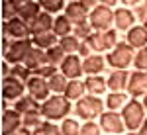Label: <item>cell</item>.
Masks as SVG:
<instances>
[{"label": "cell", "instance_id": "obj_1", "mask_svg": "<svg viewBox=\"0 0 147 135\" xmlns=\"http://www.w3.org/2000/svg\"><path fill=\"white\" fill-rule=\"evenodd\" d=\"M71 112H75V104L65 94H51L45 102H41V116L47 122L61 124L65 118L71 116Z\"/></svg>", "mask_w": 147, "mask_h": 135}, {"label": "cell", "instance_id": "obj_2", "mask_svg": "<svg viewBox=\"0 0 147 135\" xmlns=\"http://www.w3.org/2000/svg\"><path fill=\"white\" fill-rule=\"evenodd\" d=\"M104 112H106V102L102 100V96L86 94L84 98L75 102V112L73 114L80 122H96Z\"/></svg>", "mask_w": 147, "mask_h": 135}, {"label": "cell", "instance_id": "obj_3", "mask_svg": "<svg viewBox=\"0 0 147 135\" xmlns=\"http://www.w3.org/2000/svg\"><path fill=\"white\" fill-rule=\"evenodd\" d=\"M122 118H124L127 131H139L143 122L147 120V110L143 106V102L137 100V98H131L125 104V108L122 110Z\"/></svg>", "mask_w": 147, "mask_h": 135}, {"label": "cell", "instance_id": "obj_4", "mask_svg": "<svg viewBox=\"0 0 147 135\" xmlns=\"http://www.w3.org/2000/svg\"><path fill=\"white\" fill-rule=\"evenodd\" d=\"M134 59H136V49L125 41H120L112 51L106 53V61L110 69H129L134 67Z\"/></svg>", "mask_w": 147, "mask_h": 135}, {"label": "cell", "instance_id": "obj_5", "mask_svg": "<svg viewBox=\"0 0 147 135\" xmlns=\"http://www.w3.org/2000/svg\"><path fill=\"white\" fill-rule=\"evenodd\" d=\"M34 47L35 45L32 37H28V39H10L8 49H6V53H2V57L10 65H20V63H26V59L32 53Z\"/></svg>", "mask_w": 147, "mask_h": 135}, {"label": "cell", "instance_id": "obj_6", "mask_svg": "<svg viewBox=\"0 0 147 135\" xmlns=\"http://www.w3.org/2000/svg\"><path fill=\"white\" fill-rule=\"evenodd\" d=\"M88 22H90L92 30L94 32H108L114 28V8H108V6H96L90 10V16H88Z\"/></svg>", "mask_w": 147, "mask_h": 135}, {"label": "cell", "instance_id": "obj_7", "mask_svg": "<svg viewBox=\"0 0 147 135\" xmlns=\"http://www.w3.org/2000/svg\"><path fill=\"white\" fill-rule=\"evenodd\" d=\"M98 124H100L104 133H110V135H124L127 131V127L124 124V118H122V112L106 110L98 118Z\"/></svg>", "mask_w": 147, "mask_h": 135}, {"label": "cell", "instance_id": "obj_8", "mask_svg": "<svg viewBox=\"0 0 147 135\" xmlns=\"http://www.w3.org/2000/svg\"><path fill=\"white\" fill-rule=\"evenodd\" d=\"M26 92H28L26 82H22L20 79H16L12 75L2 79V98H4V102H12L14 104L16 100H20Z\"/></svg>", "mask_w": 147, "mask_h": 135}, {"label": "cell", "instance_id": "obj_9", "mask_svg": "<svg viewBox=\"0 0 147 135\" xmlns=\"http://www.w3.org/2000/svg\"><path fill=\"white\" fill-rule=\"evenodd\" d=\"M2 30H4V37H10V39H28V37H32L30 24L24 22L20 16L4 22L2 24Z\"/></svg>", "mask_w": 147, "mask_h": 135}, {"label": "cell", "instance_id": "obj_10", "mask_svg": "<svg viewBox=\"0 0 147 135\" xmlns=\"http://www.w3.org/2000/svg\"><path fill=\"white\" fill-rule=\"evenodd\" d=\"M134 26H137V18L134 14V8L127 6H118L114 8V28L122 34V32H129Z\"/></svg>", "mask_w": 147, "mask_h": 135}, {"label": "cell", "instance_id": "obj_11", "mask_svg": "<svg viewBox=\"0 0 147 135\" xmlns=\"http://www.w3.org/2000/svg\"><path fill=\"white\" fill-rule=\"evenodd\" d=\"M26 88H28V94L34 96L37 102H45L51 96V88H49L47 79L39 77V75H32V79L26 82Z\"/></svg>", "mask_w": 147, "mask_h": 135}, {"label": "cell", "instance_id": "obj_12", "mask_svg": "<svg viewBox=\"0 0 147 135\" xmlns=\"http://www.w3.org/2000/svg\"><path fill=\"white\" fill-rule=\"evenodd\" d=\"M129 75H131V71H127V69H112L106 77L108 90L110 92H127Z\"/></svg>", "mask_w": 147, "mask_h": 135}, {"label": "cell", "instance_id": "obj_13", "mask_svg": "<svg viewBox=\"0 0 147 135\" xmlns=\"http://www.w3.org/2000/svg\"><path fill=\"white\" fill-rule=\"evenodd\" d=\"M127 94L131 98H137V100H141L147 94V71H131Z\"/></svg>", "mask_w": 147, "mask_h": 135}, {"label": "cell", "instance_id": "obj_14", "mask_svg": "<svg viewBox=\"0 0 147 135\" xmlns=\"http://www.w3.org/2000/svg\"><path fill=\"white\" fill-rule=\"evenodd\" d=\"M59 71L67 77L69 80H77L84 77V67H82V57L80 55H67V59L61 63Z\"/></svg>", "mask_w": 147, "mask_h": 135}, {"label": "cell", "instance_id": "obj_15", "mask_svg": "<svg viewBox=\"0 0 147 135\" xmlns=\"http://www.w3.org/2000/svg\"><path fill=\"white\" fill-rule=\"evenodd\" d=\"M24 127V118L14 108H8L2 112V135H14L18 129Z\"/></svg>", "mask_w": 147, "mask_h": 135}, {"label": "cell", "instance_id": "obj_16", "mask_svg": "<svg viewBox=\"0 0 147 135\" xmlns=\"http://www.w3.org/2000/svg\"><path fill=\"white\" fill-rule=\"evenodd\" d=\"M82 67H84V77H92V75H102L108 61H106V53H92V55L82 59Z\"/></svg>", "mask_w": 147, "mask_h": 135}, {"label": "cell", "instance_id": "obj_17", "mask_svg": "<svg viewBox=\"0 0 147 135\" xmlns=\"http://www.w3.org/2000/svg\"><path fill=\"white\" fill-rule=\"evenodd\" d=\"M69 20L73 22V26H80V24L88 22V16H90V10L82 4V2H67V8L63 12Z\"/></svg>", "mask_w": 147, "mask_h": 135}, {"label": "cell", "instance_id": "obj_18", "mask_svg": "<svg viewBox=\"0 0 147 135\" xmlns=\"http://www.w3.org/2000/svg\"><path fill=\"white\" fill-rule=\"evenodd\" d=\"M125 43H129L134 49H143V47H147V28L143 26V24H137V26H134L129 32H125V37H124Z\"/></svg>", "mask_w": 147, "mask_h": 135}, {"label": "cell", "instance_id": "obj_19", "mask_svg": "<svg viewBox=\"0 0 147 135\" xmlns=\"http://www.w3.org/2000/svg\"><path fill=\"white\" fill-rule=\"evenodd\" d=\"M53 22H55V16L47 14V12H41L34 22L30 24V32H32V37L39 34H47V32H53Z\"/></svg>", "mask_w": 147, "mask_h": 135}, {"label": "cell", "instance_id": "obj_20", "mask_svg": "<svg viewBox=\"0 0 147 135\" xmlns=\"http://www.w3.org/2000/svg\"><path fill=\"white\" fill-rule=\"evenodd\" d=\"M84 84H86V94H92V96H106V94L110 92V90H108L106 77H102V75L86 77V79H84Z\"/></svg>", "mask_w": 147, "mask_h": 135}, {"label": "cell", "instance_id": "obj_21", "mask_svg": "<svg viewBox=\"0 0 147 135\" xmlns=\"http://www.w3.org/2000/svg\"><path fill=\"white\" fill-rule=\"evenodd\" d=\"M129 100H131V96L127 92H108L104 96L106 110H112V112H122Z\"/></svg>", "mask_w": 147, "mask_h": 135}, {"label": "cell", "instance_id": "obj_22", "mask_svg": "<svg viewBox=\"0 0 147 135\" xmlns=\"http://www.w3.org/2000/svg\"><path fill=\"white\" fill-rule=\"evenodd\" d=\"M24 65L30 69L32 73H37L41 67H45V65H47V53L43 51V49H39V47H34L32 53L28 55V59H26Z\"/></svg>", "mask_w": 147, "mask_h": 135}, {"label": "cell", "instance_id": "obj_23", "mask_svg": "<svg viewBox=\"0 0 147 135\" xmlns=\"http://www.w3.org/2000/svg\"><path fill=\"white\" fill-rule=\"evenodd\" d=\"M12 108L24 116V114H30V112H35V110H41V102H37L34 96H30V94L26 92L20 100L14 102V106H12Z\"/></svg>", "mask_w": 147, "mask_h": 135}, {"label": "cell", "instance_id": "obj_24", "mask_svg": "<svg viewBox=\"0 0 147 135\" xmlns=\"http://www.w3.org/2000/svg\"><path fill=\"white\" fill-rule=\"evenodd\" d=\"M65 96H67L73 104L79 102L80 98H84V96H86V84H84V80H82V79L69 80L67 90H65Z\"/></svg>", "mask_w": 147, "mask_h": 135}, {"label": "cell", "instance_id": "obj_25", "mask_svg": "<svg viewBox=\"0 0 147 135\" xmlns=\"http://www.w3.org/2000/svg\"><path fill=\"white\" fill-rule=\"evenodd\" d=\"M73 30H75V26H73V22L69 20L65 14L55 16V22H53V34H55L57 37H67V35L73 34Z\"/></svg>", "mask_w": 147, "mask_h": 135}, {"label": "cell", "instance_id": "obj_26", "mask_svg": "<svg viewBox=\"0 0 147 135\" xmlns=\"http://www.w3.org/2000/svg\"><path fill=\"white\" fill-rule=\"evenodd\" d=\"M84 41L90 45V49L94 51V53H108V43H106L104 32H92Z\"/></svg>", "mask_w": 147, "mask_h": 135}, {"label": "cell", "instance_id": "obj_27", "mask_svg": "<svg viewBox=\"0 0 147 135\" xmlns=\"http://www.w3.org/2000/svg\"><path fill=\"white\" fill-rule=\"evenodd\" d=\"M59 45L65 49L67 55H79V49H80V45H82V39L77 37L75 34H71V35H67V37H59Z\"/></svg>", "mask_w": 147, "mask_h": 135}, {"label": "cell", "instance_id": "obj_28", "mask_svg": "<svg viewBox=\"0 0 147 135\" xmlns=\"http://www.w3.org/2000/svg\"><path fill=\"white\" fill-rule=\"evenodd\" d=\"M32 39H34V45H35V47H39V49H43V51H47V49H51L53 45L59 43V37H57L53 32H47V34L34 35Z\"/></svg>", "mask_w": 147, "mask_h": 135}, {"label": "cell", "instance_id": "obj_29", "mask_svg": "<svg viewBox=\"0 0 147 135\" xmlns=\"http://www.w3.org/2000/svg\"><path fill=\"white\" fill-rule=\"evenodd\" d=\"M37 2H39L41 10L51 14V16H59V14H63L65 8H67V2L65 0H37Z\"/></svg>", "mask_w": 147, "mask_h": 135}, {"label": "cell", "instance_id": "obj_30", "mask_svg": "<svg viewBox=\"0 0 147 135\" xmlns=\"http://www.w3.org/2000/svg\"><path fill=\"white\" fill-rule=\"evenodd\" d=\"M49 82V88H51V94H65L67 90V84H69V79L59 71L57 75H53L51 79H47Z\"/></svg>", "mask_w": 147, "mask_h": 135}, {"label": "cell", "instance_id": "obj_31", "mask_svg": "<svg viewBox=\"0 0 147 135\" xmlns=\"http://www.w3.org/2000/svg\"><path fill=\"white\" fill-rule=\"evenodd\" d=\"M61 131L63 135H80V127H82V122H80L79 118L75 116V118H65L63 122H61Z\"/></svg>", "mask_w": 147, "mask_h": 135}, {"label": "cell", "instance_id": "obj_32", "mask_svg": "<svg viewBox=\"0 0 147 135\" xmlns=\"http://www.w3.org/2000/svg\"><path fill=\"white\" fill-rule=\"evenodd\" d=\"M45 53H47V63H49V65H55V67H61V63L67 59V53H65V49H63V47H61L59 43L53 45L51 49H47Z\"/></svg>", "mask_w": 147, "mask_h": 135}, {"label": "cell", "instance_id": "obj_33", "mask_svg": "<svg viewBox=\"0 0 147 135\" xmlns=\"http://www.w3.org/2000/svg\"><path fill=\"white\" fill-rule=\"evenodd\" d=\"M41 12H43V10H41V6H39V2H37V0H34V2H30V4H28V6L20 12V18H22L24 22L32 24L35 18L41 14Z\"/></svg>", "mask_w": 147, "mask_h": 135}, {"label": "cell", "instance_id": "obj_34", "mask_svg": "<svg viewBox=\"0 0 147 135\" xmlns=\"http://www.w3.org/2000/svg\"><path fill=\"white\" fill-rule=\"evenodd\" d=\"M24 127H28V129H37L39 125L45 122V118L41 116V110H35V112H30V114H24Z\"/></svg>", "mask_w": 147, "mask_h": 135}, {"label": "cell", "instance_id": "obj_35", "mask_svg": "<svg viewBox=\"0 0 147 135\" xmlns=\"http://www.w3.org/2000/svg\"><path fill=\"white\" fill-rule=\"evenodd\" d=\"M34 135H63V131H61V125L59 124L45 120L37 129H34Z\"/></svg>", "mask_w": 147, "mask_h": 135}, {"label": "cell", "instance_id": "obj_36", "mask_svg": "<svg viewBox=\"0 0 147 135\" xmlns=\"http://www.w3.org/2000/svg\"><path fill=\"white\" fill-rule=\"evenodd\" d=\"M10 67H12L10 69V75H12V77H16V79H20L22 82H28V80L32 79V75H34V73L26 67L24 63H20V65H10Z\"/></svg>", "mask_w": 147, "mask_h": 135}, {"label": "cell", "instance_id": "obj_37", "mask_svg": "<svg viewBox=\"0 0 147 135\" xmlns=\"http://www.w3.org/2000/svg\"><path fill=\"white\" fill-rule=\"evenodd\" d=\"M80 135H104V131H102L98 120H96V122H82Z\"/></svg>", "mask_w": 147, "mask_h": 135}, {"label": "cell", "instance_id": "obj_38", "mask_svg": "<svg viewBox=\"0 0 147 135\" xmlns=\"http://www.w3.org/2000/svg\"><path fill=\"white\" fill-rule=\"evenodd\" d=\"M134 71H147V47L137 49L134 59Z\"/></svg>", "mask_w": 147, "mask_h": 135}, {"label": "cell", "instance_id": "obj_39", "mask_svg": "<svg viewBox=\"0 0 147 135\" xmlns=\"http://www.w3.org/2000/svg\"><path fill=\"white\" fill-rule=\"evenodd\" d=\"M92 32H94V30H92L90 22H84V24H80V26H75V30H73V34L77 35V37H80L82 41H84V39L92 34Z\"/></svg>", "mask_w": 147, "mask_h": 135}, {"label": "cell", "instance_id": "obj_40", "mask_svg": "<svg viewBox=\"0 0 147 135\" xmlns=\"http://www.w3.org/2000/svg\"><path fill=\"white\" fill-rule=\"evenodd\" d=\"M18 14L14 10V6L10 4V0H2V18H4V22H8L12 18H16Z\"/></svg>", "mask_w": 147, "mask_h": 135}, {"label": "cell", "instance_id": "obj_41", "mask_svg": "<svg viewBox=\"0 0 147 135\" xmlns=\"http://www.w3.org/2000/svg\"><path fill=\"white\" fill-rule=\"evenodd\" d=\"M59 73V67H55V65H49L47 63L45 67H41L37 73H34V75H39V77H43V79H51L53 75H57Z\"/></svg>", "mask_w": 147, "mask_h": 135}, {"label": "cell", "instance_id": "obj_42", "mask_svg": "<svg viewBox=\"0 0 147 135\" xmlns=\"http://www.w3.org/2000/svg\"><path fill=\"white\" fill-rule=\"evenodd\" d=\"M134 14H136V18H137V24H145L147 22V2L136 6L134 8Z\"/></svg>", "mask_w": 147, "mask_h": 135}, {"label": "cell", "instance_id": "obj_43", "mask_svg": "<svg viewBox=\"0 0 147 135\" xmlns=\"http://www.w3.org/2000/svg\"><path fill=\"white\" fill-rule=\"evenodd\" d=\"M30 2H34V0H10V4L14 6V10H16V14H18V16H20V12H22L24 8L30 4Z\"/></svg>", "mask_w": 147, "mask_h": 135}, {"label": "cell", "instance_id": "obj_44", "mask_svg": "<svg viewBox=\"0 0 147 135\" xmlns=\"http://www.w3.org/2000/svg\"><path fill=\"white\" fill-rule=\"evenodd\" d=\"M92 53H94V51H92V49H90V45L86 43V41H82V45H80V49H79V55L82 57V59H84V57L92 55Z\"/></svg>", "mask_w": 147, "mask_h": 135}, {"label": "cell", "instance_id": "obj_45", "mask_svg": "<svg viewBox=\"0 0 147 135\" xmlns=\"http://www.w3.org/2000/svg\"><path fill=\"white\" fill-rule=\"evenodd\" d=\"M147 0H120V6H127V8H136L139 4H143Z\"/></svg>", "mask_w": 147, "mask_h": 135}, {"label": "cell", "instance_id": "obj_46", "mask_svg": "<svg viewBox=\"0 0 147 135\" xmlns=\"http://www.w3.org/2000/svg\"><path fill=\"white\" fill-rule=\"evenodd\" d=\"M88 10H92V8H96V6H100V0H80Z\"/></svg>", "mask_w": 147, "mask_h": 135}, {"label": "cell", "instance_id": "obj_47", "mask_svg": "<svg viewBox=\"0 0 147 135\" xmlns=\"http://www.w3.org/2000/svg\"><path fill=\"white\" fill-rule=\"evenodd\" d=\"M102 6H108V8H118V4H120V0H100Z\"/></svg>", "mask_w": 147, "mask_h": 135}, {"label": "cell", "instance_id": "obj_48", "mask_svg": "<svg viewBox=\"0 0 147 135\" xmlns=\"http://www.w3.org/2000/svg\"><path fill=\"white\" fill-rule=\"evenodd\" d=\"M14 135H34V131H32V129H28V127H22V129H18Z\"/></svg>", "mask_w": 147, "mask_h": 135}, {"label": "cell", "instance_id": "obj_49", "mask_svg": "<svg viewBox=\"0 0 147 135\" xmlns=\"http://www.w3.org/2000/svg\"><path fill=\"white\" fill-rule=\"evenodd\" d=\"M139 133H141V135H147V120L143 122V125H141V129H139Z\"/></svg>", "mask_w": 147, "mask_h": 135}, {"label": "cell", "instance_id": "obj_50", "mask_svg": "<svg viewBox=\"0 0 147 135\" xmlns=\"http://www.w3.org/2000/svg\"><path fill=\"white\" fill-rule=\"evenodd\" d=\"M124 135H141V133H139V131H125Z\"/></svg>", "mask_w": 147, "mask_h": 135}, {"label": "cell", "instance_id": "obj_51", "mask_svg": "<svg viewBox=\"0 0 147 135\" xmlns=\"http://www.w3.org/2000/svg\"><path fill=\"white\" fill-rule=\"evenodd\" d=\"M141 102H143V106H145V110H147V94L143 96V98H141Z\"/></svg>", "mask_w": 147, "mask_h": 135}, {"label": "cell", "instance_id": "obj_52", "mask_svg": "<svg viewBox=\"0 0 147 135\" xmlns=\"http://www.w3.org/2000/svg\"><path fill=\"white\" fill-rule=\"evenodd\" d=\"M65 2H79V0H65Z\"/></svg>", "mask_w": 147, "mask_h": 135}, {"label": "cell", "instance_id": "obj_53", "mask_svg": "<svg viewBox=\"0 0 147 135\" xmlns=\"http://www.w3.org/2000/svg\"><path fill=\"white\" fill-rule=\"evenodd\" d=\"M143 26H145V28H147V22H145V24H143Z\"/></svg>", "mask_w": 147, "mask_h": 135}, {"label": "cell", "instance_id": "obj_54", "mask_svg": "<svg viewBox=\"0 0 147 135\" xmlns=\"http://www.w3.org/2000/svg\"><path fill=\"white\" fill-rule=\"evenodd\" d=\"M104 135H110V133H104Z\"/></svg>", "mask_w": 147, "mask_h": 135}]
</instances>
